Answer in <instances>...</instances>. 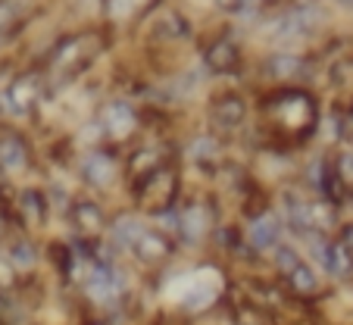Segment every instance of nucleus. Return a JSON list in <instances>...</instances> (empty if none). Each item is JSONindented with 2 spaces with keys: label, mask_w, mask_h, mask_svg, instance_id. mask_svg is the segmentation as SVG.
<instances>
[{
  "label": "nucleus",
  "mask_w": 353,
  "mask_h": 325,
  "mask_svg": "<svg viewBox=\"0 0 353 325\" xmlns=\"http://www.w3.org/2000/svg\"><path fill=\"white\" fill-rule=\"evenodd\" d=\"M272 259H275V266H279V269H281V273H291V269H294V266H297L300 263V259H303V257H300V253H297V247H288V244H275L272 247Z\"/></svg>",
  "instance_id": "obj_14"
},
{
  "label": "nucleus",
  "mask_w": 353,
  "mask_h": 325,
  "mask_svg": "<svg viewBox=\"0 0 353 325\" xmlns=\"http://www.w3.org/2000/svg\"><path fill=\"white\" fill-rule=\"evenodd\" d=\"M7 259L16 266V269H26V266H34V259H38V257H34V247L28 244V241H19V244L10 247V257Z\"/></svg>",
  "instance_id": "obj_16"
},
{
  "label": "nucleus",
  "mask_w": 353,
  "mask_h": 325,
  "mask_svg": "<svg viewBox=\"0 0 353 325\" xmlns=\"http://www.w3.org/2000/svg\"><path fill=\"white\" fill-rule=\"evenodd\" d=\"M341 128H344V138H350V141H353V110L344 116V122H341Z\"/></svg>",
  "instance_id": "obj_18"
},
{
  "label": "nucleus",
  "mask_w": 353,
  "mask_h": 325,
  "mask_svg": "<svg viewBox=\"0 0 353 325\" xmlns=\"http://www.w3.org/2000/svg\"><path fill=\"white\" fill-rule=\"evenodd\" d=\"M141 232H144V226H141V219H134V216H122V219H116L113 228H110L113 241L122 247V250H132V244L138 241Z\"/></svg>",
  "instance_id": "obj_12"
},
{
  "label": "nucleus",
  "mask_w": 353,
  "mask_h": 325,
  "mask_svg": "<svg viewBox=\"0 0 353 325\" xmlns=\"http://www.w3.org/2000/svg\"><path fill=\"white\" fill-rule=\"evenodd\" d=\"M38 100V79L34 75H19V79L10 81L7 94H3V104L13 116H28V110Z\"/></svg>",
  "instance_id": "obj_6"
},
{
  "label": "nucleus",
  "mask_w": 353,
  "mask_h": 325,
  "mask_svg": "<svg viewBox=\"0 0 353 325\" xmlns=\"http://www.w3.org/2000/svg\"><path fill=\"white\" fill-rule=\"evenodd\" d=\"M175 226L185 241H200L210 232V210L203 204H188L175 210Z\"/></svg>",
  "instance_id": "obj_7"
},
{
  "label": "nucleus",
  "mask_w": 353,
  "mask_h": 325,
  "mask_svg": "<svg viewBox=\"0 0 353 325\" xmlns=\"http://www.w3.org/2000/svg\"><path fill=\"white\" fill-rule=\"evenodd\" d=\"M100 126H103V135H110V138H125V135L134 132L138 116H134V110L125 100H110L100 110Z\"/></svg>",
  "instance_id": "obj_5"
},
{
  "label": "nucleus",
  "mask_w": 353,
  "mask_h": 325,
  "mask_svg": "<svg viewBox=\"0 0 353 325\" xmlns=\"http://www.w3.org/2000/svg\"><path fill=\"white\" fill-rule=\"evenodd\" d=\"M216 3L228 13H247L250 7H256V0H216Z\"/></svg>",
  "instance_id": "obj_17"
},
{
  "label": "nucleus",
  "mask_w": 353,
  "mask_h": 325,
  "mask_svg": "<svg viewBox=\"0 0 353 325\" xmlns=\"http://www.w3.org/2000/svg\"><path fill=\"white\" fill-rule=\"evenodd\" d=\"M79 173L88 185L110 188L116 181V175H119V163L113 159L110 150H88V153H81V159H79Z\"/></svg>",
  "instance_id": "obj_2"
},
{
  "label": "nucleus",
  "mask_w": 353,
  "mask_h": 325,
  "mask_svg": "<svg viewBox=\"0 0 353 325\" xmlns=\"http://www.w3.org/2000/svg\"><path fill=\"white\" fill-rule=\"evenodd\" d=\"M281 235H285V219L269 210L260 213V216L247 226V241H250L256 250H272L275 244H281Z\"/></svg>",
  "instance_id": "obj_3"
},
{
  "label": "nucleus",
  "mask_w": 353,
  "mask_h": 325,
  "mask_svg": "<svg viewBox=\"0 0 353 325\" xmlns=\"http://www.w3.org/2000/svg\"><path fill=\"white\" fill-rule=\"evenodd\" d=\"M303 60H297V57H275L272 60V72L279 75V79H297L300 72H303Z\"/></svg>",
  "instance_id": "obj_15"
},
{
  "label": "nucleus",
  "mask_w": 353,
  "mask_h": 325,
  "mask_svg": "<svg viewBox=\"0 0 353 325\" xmlns=\"http://www.w3.org/2000/svg\"><path fill=\"white\" fill-rule=\"evenodd\" d=\"M81 285H85L88 297L100 306H113L116 300L122 297V291H125L122 275L116 273L113 266H100V263H94V269L88 273V279L81 282Z\"/></svg>",
  "instance_id": "obj_1"
},
{
  "label": "nucleus",
  "mask_w": 353,
  "mask_h": 325,
  "mask_svg": "<svg viewBox=\"0 0 353 325\" xmlns=\"http://www.w3.org/2000/svg\"><path fill=\"white\" fill-rule=\"evenodd\" d=\"M26 166H28V144L26 141L13 132L0 135V169L19 173V169H26Z\"/></svg>",
  "instance_id": "obj_8"
},
{
  "label": "nucleus",
  "mask_w": 353,
  "mask_h": 325,
  "mask_svg": "<svg viewBox=\"0 0 353 325\" xmlns=\"http://www.w3.org/2000/svg\"><path fill=\"white\" fill-rule=\"evenodd\" d=\"M210 116H213L216 126H222V128H234V126H241V122H244L247 106H244V100H241V97L228 94V97L216 100V104L210 106Z\"/></svg>",
  "instance_id": "obj_9"
},
{
  "label": "nucleus",
  "mask_w": 353,
  "mask_h": 325,
  "mask_svg": "<svg viewBox=\"0 0 353 325\" xmlns=\"http://www.w3.org/2000/svg\"><path fill=\"white\" fill-rule=\"evenodd\" d=\"M207 63L216 69V72H225V69H232L234 63H238V47L228 44V41H219V44L210 47Z\"/></svg>",
  "instance_id": "obj_13"
},
{
  "label": "nucleus",
  "mask_w": 353,
  "mask_h": 325,
  "mask_svg": "<svg viewBox=\"0 0 353 325\" xmlns=\"http://www.w3.org/2000/svg\"><path fill=\"white\" fill-rule=\"evenodd\" d=\"M72 216L81 232H100L103 228V210L97 204H91V200H79L72 206Z\"/></svg>",
  "instance_id": "obj_11"
},
{
  "label": "nucleus",
  "mask_w": 353,
  "mask_h": 325,
  "mask_svg": "<svg viewBox=\"0 0 353 325\" xmlns=\"http://www.w3.org/2000/svg\"><path fill=\"white\" fill-rule=\"evenodd\" d=\"M288 282H291V288L297 294H303V297H313V294L322 288L319 269H313V263H307V259H300L291 273H288Z\"/></svg>",
  "instance_id": "obj_10"
},
{
  "label": "nucleus",
  "mask_w": 353,
  "mask_h": 325,
  "mask_svg": "<svg viewBox=\"0 0 353 325\" xmlns=\"http://www.w3.org/2000/svg\"><path fill=\"white\" fill-rule=\"evenodd\" d=\"M132 253L141 259V263L157 266V263L172 257V238L163 235L160 228H144V232L138 235V241L132 244Z\"/></svg>",
  "instance_id": "obj_4"
}]
</instances>
